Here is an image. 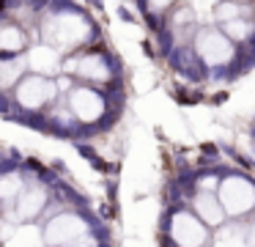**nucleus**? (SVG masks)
Masks as SVG:
<instances>
[{"label": "nucleus", "instance_id": "1", "mask_svg": "<svg viewBox=\"0 0 255 247\" xmlns=\"http://www.w3.org/2000/svg\"><path fill=\"white\" fill-rule=\"evenodd\" d=\"M99 27L77 3H47L36 27V41L52 44L63 55L80 52L96 44Z\"/></svg>", "mask_w": 255, "mask_h": 247}, {"label": "nucleus", "instance_id": "2", "mask_svg": "<svg viewBox=\"0 0 255 247\" xmlns=\"http://www.w3.org/2000/svg\"><path fill=\"white\" fill-rule=\"evenodd\" d=\"M61 99H63V93L58 88V80L39 77V74H25L0 113H3V118L19 121V124L33 126L36 132H44L50 110Z\"/></svg>", "mask_w": 255, "mask_h": 247}, {"label": "nucleus", "instance_id": "3", "mask_svg": "<svg viewBox=\"0 0 255 247\" xmlns=\"http://www.w3.org/2000/svg\"><path fill=\"white\" fill-rule=\"evenodd\" d=\"M116 93V88H99L88 85V82H74L72 85V91L66 93V104L77 118L83 137L102 135L118 121L121 104H118Z\"/></svg>", "mask_w": 255, "mask_h": 247}, {"label": "nucleus", "instance_id": "4", "mask_svg": "<svg viewBox=\"0 0 255 247\" xmlns=\"http://www.w3.org/2000/svg\"><path fill=\"white\" fill-rule=\"evenodd\" d=\"M195 63H198V77H233L242 74L247 66V55L239 44H233L217 25H200L192 41Z\"/></svg>", "mask_w": 255, "mask_h": 247}, {"label": "nucleus", "instance_id": "5", "mask_svg": "<svg viewBox=\"0 0 255 247\" xmlns=\"http://www.w3.org/2000/svg\"><path fill=\"white\" fill-rule=\"evenodd\" d=\"M211 236H214V231L184 201L165 198L159 220H156L159 247H211Z\"/></svg>", "mask_w": 255, "mask_h": 247}, {"label": "nucleus", "instance_id": "6", "mask_svg": "<svg viewBox=\"0 0 255 247\" xmlns=\"http://www.w3.org/2000/svg\"><path fill=\"white\" fill-rule=\"evenodd\" d=\"M99 225H105V223H102V217L94 212V206L85 198V201L72 203V206L50 214L41 223V228H44L47 247H72L77 239H83L85 234L96 231Z\"/></svg>", "mask_w": 255, "mask_h": 247}, {"label": "nucleus", "instance_id": "7", "mask_svg": "<svg viewBox=\"0 0 255 247\" xmlns=\"http://www.w3.org/2000/svg\"><path fill=\"white\" fill-rule=\"evenodd\" d=\"M63 74L74 77L77 82H88V85H99V88H118L121 80V66L116 63L110 52L99 44L80 52L66 55L63 60Z\"/></svg>", "mask_w": 255, "mask_h": 247}, {"label": "nucleus", "instance_id": "8", "mask_svg": "<svg viewBox=\"0 0 255 247\" xmlns=\"http://www.w3.org/2000/svg\"><path fill=\"white\" fill-rule=\"evenodd\" d=\"M217 195H220V203L231 223H247L250 217H255V176L253 173L228 165Z\"/></svg>", "mask_w": 255, "mask_h": 247}, {"label": "nucleus", "instance_id": "9", "mask_svg": "<svg viewBox=\"0 0 255 247\" xmlns=\"http://www.w3.org/2000/svg\"><path fill=\"white\" fill-rule=\"evenodd\" d=\"M36 159L17 157V154H0V217H6L19 201Z\"/></svg>", "mask_w": 255, "mask_h": 247}, {"label": "nucleus", "instance_id": "10", "mask_svg": "<svg viewBox=\"0 0 255 247\" xmlns=\"http://www.w3.org/2000/svg\"><path fill=\"white\" fill-rule=\"evenodd\" d=\"M25 60V69L28 74H39V77H50V80H58L63 74V60L66 55L61 49H55L52 44H44V41H33L22 55Z\"/></svg>", "mask_w": 255, "mask_h": 247}, {"label": "nucleus", "instance_id": "11", "mask_svg": "<svg viewBox=\"0 0 255 247\" xmlns=\"http://www.w3.org/2000/svg\"><path fill=\"white\" fill-rule=\"evenodd\" d=\"M33 33L0 11V58H19L33 44Z\"/></svg>", "mask_w": 255, "mask_h": 247}, {"label": "nucleus", "instance_id": "12", "mask_svg": "<svg viewBox=\"0 0 255 247\" xmlns=\"http://www.w3.org/2000/svg\"><path fill=\"white\" fill-rule=\"evenodd\" d=\"M173 201H176V198H173ZM181 201L187 203V206L192 209V212L198 214V217L203 220L211 231H217V228H222L225 223H231L228 214H225V209H222L220 195H217V192H189V195L181 198Z\"/></svg>", "mask_w": 255, "mask_h": 247}, {"label": "nucleus", "instance_id": "13", "mask_svg": "<svg viewBox=\"0 0 255 247\" xmlns=\"http://www.w3.org/2000/svg\"><path fill=\"white\" fill-rule=\"evenodd\" d=\"M0 247H47L44 228H41V223H11Z\"/></svg>", "mask_w": 255, "mask_h": 247}, {"label": "nucleus", "instance_id": "14", "mask_svg": "<svg viewBox=\"0 0 255 247\" xmlns=\"http://www.w3.org/2000/svg\"><path fill=\"white\" fill-rule=\"evenodd\" d=\"M28 74L22 55L19 58H0V110L8 102V96L14 93V88L19 85V80Z\"/></svg>", "mask_w": 255, "mask_h": 247}, {"label": "nucleus", "instance_id": "15", "mask_svg": "<svg viewBox=\"0 0 255 247\" xmlns=\"http://www.w3.org/2000/svg\"><path fill=\"white\" fill-rule=\"evenodd\" d=\"M211 247H253V245H250V239H247L244 223H225L222 228L214 231Z\"/></svg>", "mask_w": 255, "mask_h": 247}, {"label": "nucleus", "instance_id": "16", "mask_svg": "<svg viewBox=\"0 0 255 247\" xmlns=\"http://www.w3.org/2000/svg\"><path fill=\"white\" fill-rule=\"evenodd\" d=\"M220 30L225 33L233 44H239L242 49L247 47V44L255 47V22H253V16H239V19L228 22V25H220Z\"/></svg>", "mask_w": 255, "mask_h": 247}, {"label": "nucleus", "instance_id": "17", "mask_svg": "<svg viewBox=\"0 0 255 247\" xmlns=\"http://www.w3.org/2000/svg\"><path fill=\"white\" fill-rule=\"evenodd\" d=\"M178 3H181V0H140V8H143L148 25H154V30H159L162 22L167 19V14H170Z\"/></svg>", "mask_w": 255, "mask_h": 247}, {"label": "nucleus", "instance_id": "18", "mask_svg": "<svg viewBox=\"0 0 255 247\" xmlns=\"http://www.w3.org/2000/svg\"><path fill=\"white\" fill-rule=\"evenodd\" d=\"M72 247H113V231L107 225H99L96 231H91L83 239H77Z\"/></svg>", "mask_w": 255, "mask_h": 247}, {"label": "nucleus", "instance_id": "19", "mask_svg": "<svg viewBox=\"0 0 255 247\" xmlns=\"http://www.w3.org/2000/svg\"><path fill=\"white\" fill-rule=\"evenodd\" d=\"M184 3H187L189 8L198 14L200 25H203L206 19H209V25H211V14H214V8H217V3H220V0H184Z\"/></svg>", "mask_w": 255, "mask_h": 247}, {"label": "nucleus", "instance_id": "20", "mask_svg": "<svg viewBox=\"0 0 255 247\" xmlns=\"http://www.w3.org/2000/svg\"><path fill=\"white\" fill-rule=\"evenodd\" d=\"M244 231H247V239H250V245L255 247V217H250L247 223H244Z\"/></svg>", "mask_w": 255, "mask_h": 247}, {"label": "nucleus", "instance_id": "21", "mask_svg": "<svg viewBox=\"0 0 255 247\" xmlns=\"http://www.w3.org/2000/svg\"><path fill=\"white\" fill-rule=\"evenodd\" d=\"M8 225H11V223H8V220H3V217H0V245H3V236H6Z\"/></svg>", "mask_w": 255, "mask_h": 247}, {"label": "nucleus", "instance_id": "22", "mask_svg": "<svg viewBox=\"0 0 255 247\" xmlns=\"http://www.w3.org/2000/svg\"><path fill=\"white\" fill-rule=\"evenodd\" d=\"M233 3H244V5H250V3H255V0H233Z\"/></svg>", "mask_w": 255, "mask_h": 247}, {"label": "nucleus", "instance_id": "23", "mask_svg": "<svg viewBox=\"0 0 255 247\" xmlns=\"http://www.w3.org/2000/svg\"><path fill=\"white\" fill-rule=\"evenodd\" d=\"M253 148H255V124H253Z\"/></svg>", "mask_w": 255, "mask_h": 247}]
</instances>
